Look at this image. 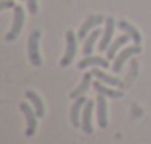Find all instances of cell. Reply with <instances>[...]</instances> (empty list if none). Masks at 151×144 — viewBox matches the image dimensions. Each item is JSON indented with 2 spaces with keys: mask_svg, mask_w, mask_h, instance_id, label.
Segmentation results:
<instances>
[{
  "mask_svg": "<svg viewBox=\"0 0 151 144\" xmlns=\"http://www.w3.org/2000/svg\"><path fill=\"white\" fill-rule=\"evenodd\" d=\"M38 44H40V29H33L29 35V41H27V54H29V62L35 67L42 65V58L40 52H38Z\"/></svg>",
  "mask_w": 151,
  "mask_h": 144,
  "instance_id": "cell-1",
  "label": "cell"
},
{
  "mask_svg": "<svg viewBox=\"0 0 151 144\" xmlns=\"http://www.w3.org/2000/svg\"><path fill=\"white\" fill-rule=\"evenodd\" d=\"M23 23H25V10H23L21 6H15L14 8V21H12V29L8 31V35H6V42H14L15 39L21 35Z\"/></svg>",
  "mask_w": 151,
  "mask_h": 144,
  "instance_id": "cell-2",
  "label": "cell"
},
{
  "mask_svg": "<svg viewBox=\"0 0 151 144\" xmlns=\"http://www.w3.org/2000/svg\"><path fill=\"white\" fill-rule=\"evenodd\" d=\"M19 110H21V113L25 115V121H27V129H25V135L27 137H33L35 133H37V111H35V108L31 106V102L27 100V102H21L19 104Z\"/></svg>",
  "mask_w": 151,
  "mask_h": 144,
  "instance_id": "cell-3",
  "label": "cell"
},
{
  "mask_svg": "<svg viewBox=\"0 0 151 144\" xmlns=\"http://www.w3.org/2000/svg\"><path fill=\"white\" fill-rule=\"evenodd\" d=\"M140 52H142V46H140V44L124 46V48H122V50L117 54V58L113 60V65H111V67H113V71H115V73H121V71H122V65H124V63L128 62L132 56L140 54Z\"/></svg>",
  "mask_w": 151,
  "mask_h": 144,
  "instance_id": "cell-4",
  "label": "cell"
},
{
  "mask_svg": "<svg viewBox=\"0 0 151 144\" xmlns=\"http://www.w3.org/2000/svg\"><path fill=\"white\" fill-rule=\"evenodd\" d=\"M77 37H78V35H75L71 29L65 33V54H63L61 62H59L63 67L69 65V63L77 58Z\"/></svg>",
  "mask_w": 151,
  "mask_h": 144,
  "instance_id": "cell-5",
  "label": "cell"
},
{
  "mask_svg": "<svg viewBox=\"0 0 151 144\" xmlns=\"http://www.w3.org/2000/svg\"><path fill=\"white\" fill-rule=\"evenodd\" d=\"M105 21V17L103 15H100V14H94V15H88V17L84 19V23L81 25V29H78V39H86L90 33H92L94 29H96L98 25H101V23Z\"/></svg>",
  "mask_w": 151,
  "mask_h": 144,
  "instance_id": "cell-6",
  "label": "cell"
},
{
  "mask_svg": "<svg viewBox=\"0 0 151 144\" xmlns=\"http://www.w3.org/2000/svg\"><path fill=\"white\" fill-rule=\"evenodd\" d=\"M86 102H88V100H86L84 96H78V98L73 100V106H71V111H69V119H71V125L73 127H81L82 110H84Z\"/></svg>",
  "mask_w": 151,
  "mask_h": 144,
  "instance_id": "cell-7",
  "label": "cell"
},
{
  "mask_svg": "<svg viewBox=\"0 0 151 144\" xmlns=\"http://www.w3.org/2000/svg\"><path fill=\"white\" fill-rule=\"evenodd\" d=\"M115 19L113 17H107L105 19V29H103L101 33V39L100 42H98V50L100 52H107V48H109V44L113 42V31H115Z\"/></svg>",
  "mask_w": 151,
  "mask_h": 144,
  "instance_id": "cell-8",
  "label": "cell"
},
{
  "mask_svg": "<svg viewBox=\"0 0 151 144\" xmlns=\"http://www.w3.org/2000/svg\"><path fill=\"white\" fill-rule=\"evenodd\" d=\"M94 108H96V100H88L86 102V106H84V110H82V121H81V129L84 131L86 135H92V131H94V127H92V111H94Z\"/></svg>",
  "mask_w": 151,
  "mask_h": 144,
  "instance_id": "cell-9",
  "label": "cell"
},
{
  "mask_svg": "<svg viewBox=\"0 0 151 144\" xmlns=\"http://www.w3.org/2000/svg\"><path fill=\"white\" fill-rule=\"evenodd\" d=\"M96 115H98V125L101 129H105L109 119H107V96L103 94H98L96 98Z\"/></svg>",
  "mask_w": 151,
  "mask_h": 144,
  "instance_id": "cell-10",
  "label": "cell"
},
{
  "mask_svg": "<svg viewBox=\"0 0 151 144\" xmlns=\"http://www.w3.org/2000/svg\"><path fill=\"white\" fill-rule=\"evenodd\" d=\"M86 67H109V60L101 56H84L78 62V69H86Z\"/></svg>",
  "mask_w": 151,
  "mask_h": 144,
  "instance_id": "cell-11",
  "label": "cell"
},
{
  "mask_svg": "<svg viewBox=\"0 0 151 144\" xmlns=\"http://www.w3.org/2000/svg\"><path fill=\"white\" fill-rule=\"evenodd\" d=\"M101 33H103V31H100L96 27V29L84 39V44H82V54H84V56H92V50L98 46V42H100V39H101Z\"/></svg>",
  "mask_w": 151,
  "mask_h": 144,
  "instance_id": "cell-12",
  "label": "cell"
},
{
  "mask_svg": "<svg viewBox=\"0 0 151 144\" xmlns=\"http://www.w3.org/2000/svg\"><path fill=\"white\" fill-rule=\"evenodd\" d=\"M92 77H94V75H92V71H88V73H84V75H82V79H81V83L77 85V89H75L73 92L69 94L71 98L75 100V98H78V96H84L86 92H88V89L92 87Z\"/></svg>",
  "mask_w": 151,
  "mask_h": 144,
  "instance_id": "cell-13",
  "label": "cell"
},
{
  "mask_svg": "<svg viewBox=\"0 0 151 144\" xmlns=\"http://www.w3.org/2000/svg\"><path fill=\"white\" fill-rule=\"evenodd\" d=\"M128 41H130V37H128L126 33H122L121 37L115 39V41L109 44V48H107V60H115V58H117L119 50H121V48H124V44H126Z\"/></svg>",
  "mask_w": 151,
  "mask_h": 144,
  "instance_id": "cell-14",
  "label": "cell"
},
{
  "mask_svg": "<svg viewBox=\"0 0 151 144\" xmlns=\"http://www.w3.org/2000/svg\"><path fill=\"white\" fill-rule=\"evenodd\" d=\"M92 75L98 79V81L105 83V85H109V87H122V81L119 77H115V75H107L105 71L100 69V67H92Z\"/></svg>",
  "mask_w": 151,
  "mask_h": 144,
  "instance_id": "cell-15",
  "label": "cell"
},
{
  "mask_svg": "<svg viewBox=\"0 0 151 144\" xmlns=\"http://www.w3.org/2000/svg\"><path fill=\"white\" fill-rule=\"evenodd\" d=\"M92 89L96 90L98 94H103V96H107V98H121L122 92L121 90H115V89H111L109 85H105V83H101V81H94L92 83Z\"/></svg>",
  "mask_w": 151,
  "mask_h": 144,
  "instance_id": "cell-16",
  "label": "cell"
},
{
  "mask_svg": "<svg viewBox=\"0 0 151 144\" xmlns=\"http://www.w3.org/2000/svg\"><path fill=\"white\" fill-rule=\"evenodd\" d=\"M117 27L122 31V33H126L130 39H132L136 44H142V35H140V31L136 29V27L132 25V23H128V21H124V19H121V21L117 23Z\"/></svg>",
  "mask_w": 151,
  "mask_h": 144,
  "instance_id": "cell-17",
  "label": "cell"
},
{
  "mask_svg": "<svg viewBox=\"0 0 151 144\" xmlns=\"http://www.w3.org/2000/svg\"><path fill=\"white\" fill-rule=\"evenodd\" d=\"M25 98L31 102V106L35 108V111H37V115H38V117H44L46 110H44V102H42V98H40V96L35 92V90H27V92H25Z\"/></svg>",
  "mask_w": 151,
  "mask_h": 144,
  "instance_id": "cell-18",
  "label": "cell"
},
{
  "mask_svg": "<svg viewBox=\"0 0 151 144\" xmlns=\"http://www.w3.org/2000/svg\"><path fill=\"white\" fill-rule=\"evenodd\" d=\"M136 73H138V62H132V63H130V71H128V75H126V81L122 83V87L132 85V81H134V77H136Z\"/></svg>",
  "mask_w": 151,
  "mask_h": 144,
  "instance_id": "cell-19",
  "label": "cell"
},
{
  "mask_svg": "<svg viewBox=\"0 0 151 144\" xmlns=\"http://www.w3.org/2000/svg\"><path fill=\"white\" fill-rule=\"evenodd\" d=\"M25 2H27V10L35 15L38 12V0H25Z\"/></svg>",
  "mask_w": 151,
  "mask_h": 144,
  "instance_id": "cell-20",
  "label": "cell"
},
{
  "mask_svg": "<svg viewBox=\"0 0 151 144\" xmlns=\"http://www.w3.org/2000/svg\"><path fill=\"white\" fill-rule=\"evenodd\" d=\"M17 4L14 2V0H2L0 2V10H8V8H15Z\"/></svg>",
  "mask_w": 151,
  "mask_h": 144,
  "instance_id": "cell-21",
  "label": "cell"
}]
</instances>
